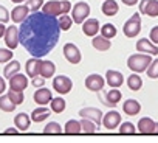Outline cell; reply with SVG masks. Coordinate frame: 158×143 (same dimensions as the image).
I'll use <instances>...</instances> for the list:
<instances>
[{"mask_svg":"<svg viewBox=\"0 0 158 143\" xmlns=\"http://www.w3.org/2000/svg\"><path fill=\"white\" fill-rule=\"evenodd\" d=\"M127 86H129L130 90L136 92V90H139V89L143 87V80L139 78L138 73H132V75L127 78Z\"/></svg>","mask_w":158,"mask_h":143,"instance_id":"obj_28","label":"cell"},{"mask_svg":"<svg viewBox=\"0 0 158 143\" xmlns=\"http://www.w3.org/2000/svg\"><path fill=\"white\" fill-rule=\"evenodd\" d=\"M3 41L6 44V47L10 50H14L19 47V28L16 25H10L6 27L5 30V34H3Z\"/></svg>","mask_w":158,"mask_h":143,"instance_id":"obj_7","label":"cell"},{"mask_svg":"<svg viewBox=\"0 0 158 143\" xmlns=\"http://www.w3.org/2000/svg\"><path fill=\"white\" fill-rule=\"evenodd\" d=\"M136 50L139 53H146V54H150V56L158 54V45H155L153 42H150L146 37H143L136 42Z\"/></svg>","mask_w":158,"mask_h":143,"instance_id":"obj_13","label":"cell"},{"mask_svg":"<svg viewBox=\"0 0 158 143\" xmlns=\"http://www.w3.org/2000/svg\"><path fill=\"white\" fill-rule=\"evenodd\" d=\"M141 31V17L139 14H133L123 27V33L127 37H136Z\"/></svg>","mask_w":158,"mask_h":143,"instance_id":"obj_5","label":"cell"},{"mask_svg":"<svg viewBox=\"0 0 158 143\" xmlns=\"http://www.w3.org/2000/svg\"><path fill=\"white\" fill-rule=\"evenodd\" d=\"M92 45H93V48H96V50H99V51H107V50H110L112 42H110V39L96 34V36H93V39H92Z\"/></svg>","mask_w":158,"mask_h":143,"instance_id":"obj_20","label":"cell"},{"mask_svg":"<svg viewBox=\"0 0 158 143\" xmlns=\"http://www.w3.org/2000/svg\"><path fill=\"white\" fill-rule=\"evenodd\" d=\"M101 10H102V13H104L106 16H116L119 6H118V3L115 2V0H104Z\"/></svg>","mask_w":158,"mask_h":143,"instance_id":"obj_27","label":"cell"},{"mask_svg":"<svg viewBox=\"0 0 158 143\" xmlns=\"http://www.w3.org/2000/svg\"><path fill=\"white\" fill-rule=\"evenodd\" d=\"M121 123V114L116 112V110H110L107 112L106 115H102V126L107 129V131H113L115 128H118Z\"/></svg>","mask_w":158,"mask_h":143,"instance_id":"obj_9","label":"cell"},{"mask_svg":"<svg viewBox=\"0 0 158 143\" xmlns=\"http://www.w3.org/2000/svg\"><path fill=\"white\" fill-rule=\"evenodd\" d=\"M34 101L39 104V106H45L47 103H50L51 101V98H53V93H51V90L50 89H45L44 86L42 87H37V90L34 92Z\"/></svg>","mask_w":158,"mask_h":143,"instance_id":"obj_18","label":"cell"},{"mask_svg":"<svg viewBox=\"0 0 158 143\" xmlns=\"http://www.w3.org/2000/svg\"><path fill=\"white\" fill-rule=\"evenodd\" d=\"M102 115H104V114L101 112V109H96V107H82L81 110H79V117L92 120L98 128H99L101 123H102Z\"/></svg>","mask_w":158,"mask_h":143,"instance_id":"obj_8","label":"cell"},{"mask_svg":"<svg viewBox=\"0 0 158 143\" xmlns=\"http://www.w3.org/2000/svg\"><path fill=\"white\" fill-rule=\"evenodd\" d=\"M16 109V104L10 100L8 95H0V110H3V112H13Z\"/></svg>","mask_w":158,"mask_h":143,"instance_id":"obj_30","label":"cell"},{"mask_svg":"<svg viewBox=\"0 0 158 143\" xmlns=\"http://www.w3.org/2000/svg\"><path fill=\"white\" fill-rule=\"evenodd\" d=\"M27 2H28L27 5L31 13H36V11L42 10V6H44V0H27Z\"/></svg>","mask_w":158,"mask_h":143,"instance_id":"obj_41","label":"cell"},{"mask_svg":"<svg viewBox=\"0 0 158 143\" xmlns=\"http://www.w3.org/2000/svg\"><path fill=\"white\" fill-rule=\"evenodd\" d=\"M45 78H42V76H36V78H33V81H31V84L34 86V87H42L44 84H45Z\"/></svg>","mask_w":158,"mask_h":143,"instance_id":"obj_44","label":"cell"},{"mask_svg":"<svg viewBox=\"0 0 158 143\" xmlns=\"http://www.w3.org/2000/svg\"><path fill=\"white\" fill-rule=\"evenodd\" d=\"M28 14H30V8H28V5H17V6L11 11L10 17L13 19L14 24H22V22L27 19Z\"/></svg>","mask_w":158,"mask_h":143,"instance_id":"obj_17","label":"cell"},{"mask_svg":"<svg viewBox=\"0 0 158 143\" xmlns=\"http://www.w3.org/2000/svg\"><path fill=\"white\" fill-rule=\"evenodd\" d=\"M119 124H121L119 134H123V135H133L136 132V126H133V123H130V121H124Z\"/></svg>","mask_w":158,"mask_h":143,"instance_id":"obj_36","label":"cell"},{"mask_svg":"<svg viewBox=\"0 0 158 143\" xmlns=\"http://www.w3.org/2000/svg\"><path fill=\"white\" fill-rule=\"evenodd\" d=\"M54 73H56V65H54V62H51V61H42V62H40L39 76L48 80V78L54 76Z\"/></svg>","mask_w":158,"mask_h":143,"instance_id":"obj_19","label":"cell"},{"mask_svg":"<svg viewBox=\"0 0 158 143\" xmlns=\"http://www.w3.org/2000/svg\"><path fill=\"white\" fill-rule=\"evenodd\" d=\"M40 62H42V59H40V58H34V56L27 61L25 70H27V76H28V78H36V76H39Z\"/></svg>","mask_w":158,"mask_h":143,"instance_id":"obj_14","label":"cell"},{"mask_svg":"<svg viewBox=\"0 0 158 143\" xmlns=\"http://www.w3.org/2000/svg\"><path fill=\"white\" fill-rule=\"evenodd\" d=\"M106 83L110 87H121L123 83H124V76H123L121 72H118V70H107V73H106Z\"/></svg>","mask_w":158,"mask_h":143,"instance_id":"obj_16","label":"cell"},{"mask_svg":"<svg viewBox=\"0 0 158 143\" xmlns=\"http://www.w3.org/2000/svg\"><path fill=\"white\" fill-rule=\"evenodd\" d=\"M146 70H147V76L149 78L156 80L158 78V59H152V62L149 64V67Z\"/></svg>","mask_w":158,"mask_h":143,"instance_id":"obj_37","label":"cell"},{"mask_svg":"<svg viewBox=\"0 0 158 143\" xmlns=\"http://www.w3.org/2000/svg\"><path fill=\"white\" fill-rule=\"evenodd\" d=\"M153 134H158V123H155L153 126Z\"/></svg>","mask_w":158,"mask_h":143,"instance_id":"obj_50","label":"cell"},{"mask_svg":"<svg viewBox=\"0 0 158 143\" xmlns=\"http://www.w3.org/2000/svg\"><path fill=\"white\" fill-rule=\"evenodd\" d=\"M104 86H106V80L98 73H92L85 78V87L92 92H99L104 89Z\"/></svg>","mask_w":158,"mask_h":143,"instance_id":"obj_11","label":"cell"},{"mask_svg":"<svg viewBox=\"0 0 158 143\" xmlns=\"http://www.w3.org/2000/svg\"><path fill=\"white\" fill-rule=\"evenodd\" d=\"M121 2H123L124 5H127V6H133V5L138 3V0H121Z\"/></svg>","mask_w":158,"mask_h":143,"instance_id":"obj_46","label":"cell"},{"mask_svg":"<svg viewBox=\"0 0 158 143\" xmlns=\"http://www.w3.org/2000/svg\"><path fill=\"white\" fill-rule=\"evenodd\" d=\"M5 30H6L5 24H2V22H0V39L3 37V34H5Z\"/></svg>","mask_w":158,"mask_h":143,"instance_id":"obj_49","label":"cell"},{"mask_svg":"<svg viewBox=\"0 0 158 143\" xmlns=\"http://www.w3.org/2000/svg\"><path fill=\"white\" fill-rule=\"evenodd\" d=\"M149 41L153 42L155 45H158V25H155L152 30H150V34H149Z\"/></svg>","mask_w":158,"mask_h":143,"instance_id":"obj_43","label":"cell"},{"mask_svg":"<svg viewBox=\"0 0 158 143\" xmlns=\"http://www.w3.org/2000/svg\"><path fill=\"white\" fill-rule=\"evenodd\" d=\"M79 123H81V131L85 132V134H93V132H96V129H98V126H96L92 120H89V118H82Z\"/></svg>","mask_w":158,"mask_h":143,"instance_id":"obj_34","label":"cell"},{"mask_svg":"<svg viewBox=\"0 0 158 143\" xmlns=\"http://www.w3.org/2000/svg\"><path fill=\"white\" fill-rule=\"evenodd\" d=\"M152 62V56L146 54V53H136L129 56L127 59V67L133 72V73H143L146 72V68L149 67V64Z\"/></svg>","mask_w":158,"mask_h":143,"instance_id":"obj_3","label":"cell"},{"mask_svg":"<svg viewBox=\"0 0 158 143\" xmlns=\"http://www.w3.org/2000/svg\"><path fill=\"white\" fill-rule=\"evenodd\" d=\"M13 50L10 48H0V64H6L8 61L13 59Z\"/></svg>","mask_w":158,"mask_h":143,"instance_id":"obj_40","label":"cell"},{"mask_svg":"<svg viewBox=\"0 0 158 143\" xmlns=\"http://www.w3.org/2000/svg\"><path fill=\"white\" fill-rule=\"evenodd\" d=\"M64 56H65V59L70 64H79V62H81V59H82L79 48L74 44H71V42L64 45Z\"/></svg>","mask_w":158,"mask_h":143,"instance_id":"obj_10","label":"cell"},{"mask_svg":"<svg viewBox=\"0 0 158 143\" xmlns=\"http://www.w3.org/2000/svg\"><path fill=\"white\" fill-rule=\"evenodd\" d=\"M50 104H51V110H53L54 114H60V112H64V110H65V100H64V98H60V97L51 98Z\"/></svg>","mask_w":158,"mask_h":143,"instance_id":"obj_33","label":"cell"},{"mask_svg":"<svg viewBox=\"0 0 158 143\" xmlns=\"http://www.w3.org/2000/svg\"><path fill=\"white\" fill-rule=\"evenodd\" d=\"M70 10H71V3L68 0H50V2L44 3L42 6V13L47 16H53V17L67 14Z\"/></svg>","mask_w":158,"mask_h":143,"instance_id":"obj_2","label":"cell"},{"mask_svg":"<svg viewBox=\"0 0 158 143\" xmlns=\"http://www.w3.org/2000/svg\"><path fill=\"white\" fill-rule=\"evenodd\" d=\"M99 20L98 19H85L84 22H82V31H84V34L85 36H89V37H93V36H96L98 33H99Z\"/></svg>","mask_w":158,"mask_h":143,"instance_id":"obj_15","label":"cell"},{"mask_svg":"<svg viewBox=\"0 0 158 143\" xmlns=\"http://www.w3.org/2000/svg\"><path fill=\"white\" fill-rule=\"evenodd\" d=\"M60 37V28L57 19L47 16L42 11H36L22 22L19 28V44L34 58H44L57 44Z\"/></svg>","mask_w":158,"mask_h":143,"instance_id":"obj_1","label":"cell"},{"mask_svg":"<svg viewBox=\"0 0 158 143\" xmlns=\"http://www.w3.org/2000/svg\"><path fill=\"white\" fill-rule=\"evenodd\" d=\"M50 109L48 107H45V106H40V107H36L33 112H31V120L34 121V123H40V121H44V120H47L48 117H50Z\"/></svg>","mask_w":158,"mask_h":143,"instance_id":"obj_25","label":"cell"},{"mask_svg":"<svg viewBox=\"0 0 158 143\" xmlns=\"http://www.w3.org/2000/svg\"><path fill=\"white\" fill-rule=\"evenodd\" d=\"M5 90H6V83H5V80L2 76H0V95H2Z\"/></svg>","mask_w":158,"mask_h":143,"instance_id":"obj_45","label":"cell"},{"mask_svg":"<svg viewBox=\"0 0 158 143\" xmlns=\"http://www.w3.org/2000/svg\"><path fill=\"white\" fill-rule=\"evenodd\" d=\"M27 87H28V76H25L22 73H16L10 78V89L11 90L23 92Z\"/></svg>","mask_w":158,"mask_h":143,"instance_id":"obj_12","label":"cell"},{"mask_svg":"<svg viewBox=\"0 0 158 143\" xmlns=\"http://www.w3.org/2000/svg\"><path fill=\"white\" fill-rule=\"evenodd\" d=\"M144 16L149 17H156L158 16V0H149V3L144 8Z\"/></svg>","mask_w":158,"mask_h":143,"instance_id":"obj_31","label":"cell"},{"mask_svg":"<svg viewBox=\"0 0 158 143\" xmlns=\"http://www.w3.org/2000/svg\"><path fill=\"white\" fill-rule=\"evenodd\" d=\"M57 24H59L60 31H68V30L71 28L73 20H71V17H70V16H67V14H60V16H59V19H57Z\"/></svg>","mask_w":158,"mask_h":143,"instance_id":"obj_35","label":"cell"},{"mask_svg":"<svg viewBox=\"0 0 158 143\" xmlns=\"http://www.w3.org/2000/svg\"><path fill=\"white\" fill-rule=\"evenodd\" d=\"M147 3H149V0H141V3H139V13H141V14L144 13V8H146Z\"/></svg>","mask_w":158,"mask_h":143,"instance_id":"obj_48","label":"cell"},{"mask_svg":"<svg viewBox=\"0 0 158 143\" xmlns=\"http://www.w3.org/2000/svg\"><path fill=\"white\" fill-rule=\"evenodd\" d=\"M8 97H10V100H11L16 106H17V104H22L23 100H25L23 92H19V90H10V92H8Z\"/></svg>","mask_w":158,"mask_h":143,"instance_id":"obj_38","label":"cell"},{"mask_svg":"<svg viewBox=\"0 0 158 143\" xmlns=\"http://www.w3.org/2000/svg\"><path fill=\"white\" fill-rule=\"evenodd\" d=\"M90 16V5L85 2H77L71 10V20L74 24H82Z\"/></svg>","mask_w":158,"mask_h":143,"instance_id":"obj_4","label":"cell"},{"mask_svg":"<svg viewBox=\"0 0 158 143\" xmlns=\"http://www.w3.org/2000/svg\"><path fill=\"white\" fill-rule=\"evenodd\" d=\"M0 22H2V24L10 22V11L3 5H0Z\"/></svg>","mask_w":158,"mask_h":143,"instance_id":"obj_42","label":"cell"},{"mask_svg":"<svg viewBox=\"0 0 158 143\" xmlns=\"http://www.w3.org/2000/svg\"><path fill=\"white\" fill-rule=\"evenodd\" d=\"M53 89L60 93V95H67L71 89H73V83L68 76L65 75H57L56 78H53Z\"/></svg>","mask_w":158,"mask_h":143,"instance_id":"obj_6","label":"cell"},{"mask_svg":"<svg viewBox=\"0 0 158 143\" xmlns=\"http://www.w3.org/2000/svg\"><path fill=\"white\" fill-rule=\"evenodd\" d=\"M60 132H62V126L56 121H50L44 129V134H60Z\"/></svg>","mask_w":158,"mask_h":143,"instance_id":"obj_39","label":"cell"},{"mask_svg":"<svg viewBox=\"0 0 158 143\" xmlns=\"http://www.w3.org/2000/svg\"><path fill=\"white\" fill-rule=\"evenodd\" d=\"M64 132L65 134H81V123L77 120H68L67 124L64 126Z\"/></svg>","mask_w":158,"mask_h":143,"instance_id":"obj_29","label":"cell"},{"mask_svg":"<svg viewBox=\"0 0 158 143\" xmlns=\"http://www.w3.org/2000/svg\"><path fill=\"white\" fill-rule=\"evenodd\" d=\"M19 132H20L19 129H13V128H11V129H6V131H5V134H6V135H16V134H19Z\"/></svg>","mask_w":158,"mask_h":143,"instance_id":"obj_47","label":"cell"},{"mask_svg":"<svg viewBox=\"0 0 158 143\" xmlns=\"http://www.w3.org/2000/svg\"><path fill=\"white\" fill-rule=\"evenodd\" d=\"M30 123H31V118H30V115H27L25 112H20V114H17V115L14 117V124H16V128H17L20 132L27 131V129L30 128Z\"/></svg>","mask_w":158,"mask_h":143,"instance_id":"obj_23","label":"cell"},{"mask_svg":"<svg viewBox=\"0 0 158 143\" xmlns=\"http://www.w3.org/2000/svg\"><path fill=\"white\" fill-rule=\"evenodd\" d=\"M20 72V62L19 61H8L6 62V65H5V68H3V76L5 78H11L13 75H16V73H19Z\"/></svg>","mask_w":158,"mask_h":143,"instance_id":"obj_26","label":"cell"},{"mask_svg":"<svg viewBox=\"0 0 158 143\" xmlns=\"http://www.w3.org/2000/svg\"><path fill=\"white\" fill-rule=\"evenodd\" d=\"M99 31H101V36H104V37H107V39H113L115 36H116V27L113 25V24H106V25H102L101 28H99Z\"/></svg>","mask_w":158,"mask_h":143,"instance_id":"obj_32","label":"cell"},{"mask_svg":"<svg viewBox=\"0 0 158 143\" xmlns=\"http://www.w3.org/2000/svg\"><path fill=\"white\" fill-rule=\"evenodd\" d=\"M13 3H22V2H25V0H11Z\"/></svg>","mask_w":158,"mask_h":143,"instance_id":"obj_51","label":"cell"},{"mask_svg":"<svg viewBox=\"0 0 158 143\" xmlns=\"http://www.w3.org/2000/svg\"><path fill=\"white\" fill-rule=\"evenodd\" d=\"M141 110V104L136 101V100H127L124 104H123V112L129 117H133V115H138Z\"/></svg>","mask_w":158,"mask_h":143,"instance_id":"obj_21","label":"cell"},{"mask_svg":"<svg viewBox=\"0 0 158 143\" xmlns=\"http://www.w3.org/2000/svg\"><path fill=\"white\" fill-rule=\"evenodd\" d=\"M121 97H123L121 90H118V87H112V90H109L107 95H106V103L104 104H107L110 107H115L121 101Z\"/></svg>","mask_w":158,"mask_h":143,"instance_id":"obj_24","label":"cell"},{"mask_svg":"<svg viewBox=\"0 0 158 143\" xmlns=\"http://www.w3.org/2000/svg\"><path fill=\"white\" fill-rule=\"evenodd\" d=\"M153 126H155V121L150 118V117H143L139 121H138V131L141 132V134H146V135H149V134H153Z\"/></svg>","mask_w":158,"mask_h":143,"instance_id":"obj_22","label":"cell"}]
</instances>
